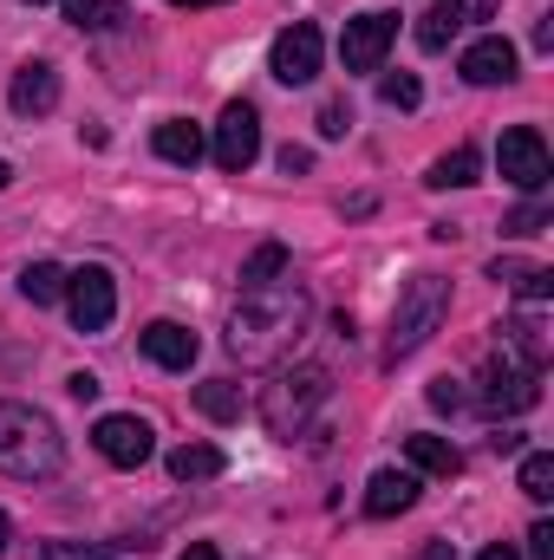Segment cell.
Wrapping results in <instances>:
<instances>
[{
    "instance_id": "17",
    "label": "cell",
    "mask_w": 554,
    "mask_h": 560,
    "mask_svg": "<svg viewBox=\"0 0 554 560\" xmlns=\"http://www.w3.org/2000/svg\"><path fill=\"white\" fill-rule=\"evenodd\" d=\"M489 280H503V287H516L522 300H554V268H535V261H496L489 268Z\"/></svg>"
},
{
    "instance_id": "12",
    "label": "cell",
    "mask_w": 554,
    "mask_h": 560,
    "mask_svg": "<svg viewBox=\"0 0 554 560\" xmlns=\"http://www.w3.org/2000/svg\"><path fill=\"white\" fill-rule=\"evenodd\" d=\"M138 346H143V359L163 365V372H189L196 352H203V339H196L183 319H150V326L138 332Z\"/></svg>"
},
{
    "instance_id": "26",
    "label": "cell",
    "mask_w": 554,
    "mask_h": 560,
    "mask_svg": "<svg viewBox=\"0 0 554 560\" xmlns=\"http://www.w3.org/2000/svg\"><path fill=\"white\" fill-rule=\"evenodd\" d=\"M275 275H287V248H280V242H268V248H255V255H249L242 287H268Z\"/></svg>"
},
{
    "instance_id": "11",
    "label": "cell",
    "mask_w": 554,
    "mask_h": 560,
    "mask_svg": "<svg viewBox=\"0 0 554 560\" xmlns=\"http://www.w3.org/2000/svg\"><path fill=\"white\" fill-rule=\"evenodd\" d=\"M92 443H99V456H105V463L138 469V463H150V450H157V430H150L143 418H131V411H112V418H99Z\"/></svg>"
},
{
    "instance_id": "24",
    "label": "cell",
    "mask_w": 554,
    "mask_h": 560,
    "mask_svg": "<svg viewBox=\"0 0 554 560\" xmlns=\"http://www.w3.org/2000/svg\"><path fill=\"white\" fill-rule=\"evenodd\" d=\"M66 20H72L79 33H105V26H118V20H131V13L112 7V0H66Z\"/></svg>"
},
{
    "instance_id": "14",
    "label": "cell",
    "mask_w": 554,
    "mask_h": 560,
    "mask_svg": "<svg viewBox=\"0 0 554 560\" xmlns=\"http://www.w3.org/2000/svg\"><path fill=\"white\" fill-rule=\"evenodd\" d=\"M522 72V52L503 39V33H489V39H476L470 52H463V79L470 85H509Z\"/></svg>"
},
{
    "instance_id": "20",
    "label": "cell",
    "mask_w": 554,
    "mask_h": 560,
    "mask_svg": "<svg viewBox=\"0 0 554 560\" xmlns=\"http://www.w3.org/2000/svg\"><path fill=\"white\" fill-rule=\"evenodd\" d=\"M476 170H483V156H476L470 143H457L450 156H437V163H430V176H424V183H430V189H470V183H476Z\"/></svg>"
},
{
    "instance_id": "6",
    "label": "cell",
    "mask_w": 554,
    "mask_h": 560,
    "mask_svg": "<svg viewBox=\"0 0 554 560\" xmlns=\"http://www.w3.org/2000/svg\"><path fill=\"white\" fill-rule=\"evenodd\" d=\"M209 156H216V170H229V176H242L255 156H262V118H255V105L249 98H235V105H222V118H216V143H209Z\"/></svg>"
},
{
    "instance_id": "4",
    "label": "cell",
    "mask_w": 554,
    "mask_h": 560,
    "mask_svg": "<svg viewBox=\"0 0 554 560\" xmlns=\"http://www.w3.org/2000/svg\"><path fill=\"white\" fill-rule=\"evenodd\" d=\"M333 398V378H326V365H300V372H280L275 385L262 392V423L275 430V436H300L307 423H313V411Z\"/></svg>"
},
{
    "instance_id": "19",
    "label": "cell",
    "mask_w": 554,
    "mask_h": 560,
    "mask_svg": "<svg viewBox=\"0 0 554 560\" xmlns=\"http://www.w3.org/2000/svg\"><path fill=\"white\" fill-rule=\"evenodd\" d=\"M150 143H157V156H163V163H183V170L203 156V131H196L189 118H170V125H157V138H150Z\"/></svg>"
},
{
    "instance_id": "25",
    "label": "cell",
    "mask_w": 554,
    "mask_h": 560,
    "mask_svg": "<svg viewBox=\"0 0 554 560\" xmlns=\"http://www.w3.org/2000/svg\"><path fill=\"white\" fill-rule=\"evenodd\" d=\"M522 495H529V502H549L554 495V456L549 450H529V456H522Z\"/></svg>"
},
{
    "instance_id": "38",
    "label": "cell",
    "mask_w": 554,
    "mask_h": 560,
    "mask_svg": "<svg viewBox=\"0 0 554 560\" xmlns=\"http://www.w3.org/2000/svg\"><path fill=\"white\" fill-rule=\"evenodd\" d=\"M424 560H450V548H443V541H437V548H424Z\"/></svg>"
},
{
    "instance_id": "10",
    "label": "cell",
    "mask_w": 554,
    "mask_h": 560,
    "mask_svg": "<svg viewBox=\"0 0 554 560\" xmlns=\"http://www.w3.org/2000/svg\"><path fill=\"white\" fill-rule=\"evenodd\" d=\"M66 306H72L79 332H105L112 313H118V287H112L105 268H79V275H66Z\"/></svg>"
},
{
    "instance_id": "30",
    "label": "cell",
    "mask_w": 554,
    "mask_h": 560,
    "mask_svg": "<svg viewBox=\"0 0 554 560\" xmlns=\"http://www.w3.org/2000/svg\"><path fill=\"white\" fill-rule=\"evenodd\" d=\"M346 125H353V112H346V98H333V105H320V138H346Z\"/></svg>"
},
{
    "instance_id": "13",
    "label": "cell",
    "mask_w": 554,
    "mask_h": 560,
    "mask_svg": "<svg viewBox=\"0 0 554 560\" xmlns=\"http://www.w3.org/2000/svg\"><path fill=\"white\" fill-rule=\"evenodd\" d=\"M7 105H13L20 118H46V112L59 105V72H53L46 59H26V66L13 72V85H7Z\"/></svg>"
},
{
    "instance_id": "37",
    "label": "cell",
    "mask_w": 554,
    "mask_h": 560,
    "mask_svg": "<svg viewBox=\"0 0 554 560\" xmlns=\"http://www.w3.org/2000/svg\"><path fill=\"white\" fill-rule=\"evenodd\" d=\"M476 560H522V555H516L509 541H496V548H483V555H476Z\"/></svg>"
},
{
    "instance_id": "7",
    "label": "cell",
    "mask_w": 554,
    "mask_h": 560,
    "mask_svg": "<svg viewBox=\"0 0 554 560\" xmlns=\"http://www.w3.org/2000/svg\"><path fill=\"white\" fill-rule=\"evenodd\" d=\"M496 163H503V176L516 183V189H529V196H542L554 176V156L549 143H542V131L535 125H516V131H503V143H496Z\"/></svg>"
},
{
    "instance_id": "42",
    "label": "cell",
    "mask_w": 554,
    "mask_h": 560,
    "mask_svg": "<svg viewBox=\"0 0 554 560\" xmlns=\"http://www.w3.org/2000/svg\"><path fill=\"white\" fill-rule=\"evenodd\" d=\"M26 7H46V0H26Z\"/></svg>"
},
{
    "instance_id": "40",
    "label": "cell",
    "mask_w": 554,
    "mask_h": 560,
    "mask_svg": "<svg viewBox=\"0 0 554 560\" xmlns=\"http://www.w3.org/2000/svg\"><path fill=\"white\" fill-rule=\"evenodd\" d=\"M7 535H13V528H7V515H0V555H7Z\"/></svg>"
},
{
    "instance_id": "22",
    "label": "cell",
    "mask_w": 554,
    "mask_h": 560,
    "mask_svg": "<svg viewBox=\"0 0 554 560\" xmlns=\"http://www.w3.org/2000/svg\"><path fill=\"white\" fill-rule=\"evenodd\" d=\"M20 293H26L33 306H53V300H66V268H53V261H33V268H20Z\"/></svg>"
},
{
    "instance_id": "18",
    "label": "cell",
    "mask_w": 554,
    "mask_h": 560,
    "mask_svg": "<svg viewBox=\"0 0 554 560\" xmlns=\"http://www.w3.org/2000/svg\"><path fill=\"white\" fill-rule=\"evenodd\" d=\"M405 456H412V469H424V476H457L463 469V456H457L450 436H405Z\"/></svg>"
},
{
    "instance_id": "31",
    "label": "cell",
    "mask_w": 554,
    "mask_h": 560,
    "mask_svg": "<svg viewBox=\"0 0 554 560\" xmlns=\"http://www.w3.org/2000/svg\"><path fill=\"white\" fill-rule=\"evenodd\" d=\"M430 405H437V411H463L470 398H463V385H450V378H437V385H430Z\"/></svg>"
},
{
    "instance_id": "2",
    "label": "cell",
    "mask_w": 554,
    "mask_h": 560,
    "mask_svg": "<svg viewBox=\"0 0 554 560\" xmlns=\"http://www.w3.org/2000/svg\"><path fill=\"white\" fill-rule=\"evenodd\" d=\"M59 463H66L59 423L33 405H0V476L46 482V476H59Z\"/></svg>"
},
{
    "instance_id": "28",
    "label": "cell",
    "mask_w": 554,
    "mask_h": 560,
    "mask_svg": "<svg viewBox=\"0 0 554 560\" xmlns=\"http://www.w3.org/2000/svg\"><path fill=\"white\" fill-rule=\"evenodd\" d=\"M379 98H385V105H399V112H417L424 85H417L412 72H385V79H379Z\"/></svg>"
},
{
    "instance_id": "16",
    "label": "cell",
    "mask_w": 554,
    "mask_h": 560,
    "mask_svg": "<svg viewBox=\"0 0 554 560\" xmlns=\"http://www.w3.org/2000/svg\"><path fill=\"white\" fill-rule=\"evenodd\" d=\"M463 20H470V7H463V0H430V7H424V20H417V46H424V52H443V46L457 39V26H463Z\"/></svg>"
},
{
    "instance_id": "23",
    "label": "cell",
    "mask_w": 554,
    "mask_h": 560,
    "mask_svg": "<svg viewBox=\"0 0 554 560\" xmlns=\"http://www.w3.org/2000/svg\"><path fill=\"white\" fill-rule=\"evenodd\" d=\"M196 411L216 423H235L242 418V392L229 385V378H209V385H196Z\"/></svg>"
},
{
    "instance_id": "36",
    "label": "cell",
    "mask_w": 554,
    "mask_h": 560,
    "mask_svg": "<svg viewBox=\"0 0 554 560\" xmlns=\"http://www.w3.org/2000/svg\"><path fill=\"white\" fill-rule=\"evenodd\" d=\"M176 560H222V555H216L209 541H189V548H183V555H176Z\"/></svg>"
},
{
    "instance_id": "33",
    "label": "cell",
    "mask_w": 554,
    "mask_h": 560,
    "mask_svg": "<svg viewBox=\"0 0 554 560\" xmlns=\"http://www.w3.org/2000/svg\"><path fill=\"white\" fill-rule=\"evenodd\" d=\"M66 392H72V398H79V405H92V398H99V392H105V385H99V378H92V372H72V378H66Z\"/></svg>"
},
{
    "instance_id": "5",
    "label": "cell",
    "mask_w": 554,
    "mask_h": 560,
    "mask_svg": "<svg viewBox=\"0 0 554 560\" xmlns=\"http://www.w3.org/2000/svg\"><path fill=\"white\" fill-rule=\"evenodd\" d=\"M476 405H483L489 418H516V411H535V405H542V372H535V365H522L516 352H503V346H496V359L483 365Z\"/></svg>"
},
{
    "instance_id": "29",
    "label": "cell",
    "mask_w": 554,
    "mask_h": 560,
    "mask_svg": "<svg viewBox=\"0 0 554 560\" xmlns=\"http://www.w3.org/2000/svg\"><path fill=\"white\" fill-rule=\"evenodd\" d=\"M549 222H554V215H549V202H522V209H516V215H509L503 229H509V235H542Z\"/></svg>"
},
{
    "instance_id": "39",
    "label": "cell",
    "mask_w": 554,
    "mask_h": 560,
    "mask_svg": "<svg viewBox=\"0 0 554 560\" xmlns=\"http://www.w3.org/2000/svg\"><path fill=\"white\" fill-rule=\"evenodd\" d=\"M170 7H222V0H170Z\"/></svg>"
},
{
    "instance_id": "3",
    "label": "cell",
    "mask_w": 554,
    "mask_h": 560,
    "mask_svg": "<svg viewBox=\"0 0 554 560\" xmlns=\"http://www.w3.org/2000/svg\"><path fill=\"white\" fill-rule=\"evenodd\" d=\"M443 313H450V280L443 275H412L399 287V306H392V339H385V365H399V359H412L417 346L443 326Z\"/></svg>"
},
{
    "instance_id": "9",
    "label": "cell",
    "mask_w": 554,
    "mask_h": 560,
    "mask_svg": "<svg viewBox=\"0 0 554 560\" xmlns=\"http://www.w3.org/2000/svg\"><path fill=\"white\" fill-rule=\"evenodd\" d=\"M392 39H399V13H359V20H346V39H339L346 72H379L385 52H392Z\"/></svg>"
},
{
    "instance_id": "21",
    "label": "cell",
    "mask_w": 554,
    "mask_h": 560,
    "mask_svg": "<svg viewBox=\"0 0 554 560\" xmlns=\"http://www.w3.org/2000/svg\"><path fill=\"white\" fill-rule=\"evenodd\" d=\"M170 476L176 482H209V476H222V450L216 443H183V450H170Z\"/></svg>"
},
{
    "instance_id": "41",
    "label": "cell",
    "mask_w": 554,
    "mask_h": 560,
    "mask_svg": "<svg viewBox=\"0 0 554 560\" xmlns=\"http://www.w3.org/2000/svg\"><path fill=\"white\" fill-rule=\"evenodd\" d=\"M7 183H13V170H7V163H0V189H7Z\"/></svg>"
},
{
    "instance_id": "1",
    "label": "cell",
    "mask_w": 554,
    "mask_h": 560,
    "mask_svg": "<svg viewBox=\"0 0 554 560\" xmlns=\"http://www.w3.org/2000/svg\"><path fill=\"white\" fill-rule=\"evenodd\" d=\"M307 293L293 280H268V287H242V306L229 319V352L242 365H275L293 352V339L307 332Z\"/></svg>"
},
{
    "instance_id": "35",
    "label": "cell",
    "mask_w": 554,
    "mask_h": 560,
    "mask_svg": "<svg viewBox=\"0 0 554 560\" xmlns=\"http://www.w3.org/2000/svg\"><path fill=\"white\" fill-rule=\"evenodd\" d=\"M535 46H542V52L554 46V13H542V20H535Z\"/></svg>"
},
{
    "instance_id": "34",
    "label": "cell",
    "mask_w": 554,
    "mask_h": 560,
    "mask_svg": "<svg viewBox=\"0 0 554 560\" xmlns=\"http://www.w3.org/2000/svg\"><path fill=\"white\" fill-rule=\"evenodd\" d=\"M280 170H287V176H307V170H313V150H293V143H287V150H280Z\"/></svg>"
},
{
    "instance_id": "32",
    "label": "cell",
    "mask_w": 554,
    "mask_h": 560,
    "mask_svg": "<svg viewBox=\"0 0 554 560\" xmlns=\"http://www.w3.org/2000/svg\"><path fill=\"white\" fill-rule=\"evenodd\" d=\"M529 555L554 560V522H535V528H529Z\"/></svg>"
},
{
    "instance_id": "27",
    "label": "cell",
    "mask_w": 554,
    "mask_h": 560,
    "mask_svg": "<svg viewBox=\"0 0 554 560\" xmlns=\"http://www.w3.org/2000/svg\"><path fill=\"white\" fill-rule=\"evenodd\" d=\"M112 548H125V541H46L39 560H105Z\"/></svg>"
},
{
    "instance_id": "8",
    "label": "cell",
    "mask_w": 554,
    "mask_h": 560,
    "mask_svg": "<svg viewBox=\"0 0 554 560\" xmlns=\"http://www.w3.org/2000/svg\"><path fill=\"white\" fill-rule=\"evenodd\" d=\"M320 26L313 20H293V26H280L275 46H268V72H275L280 85H313L320 79Z\"/></svg>"
},
{
    "instance_id": "15",
    "label": "cell",
    "mask_w": 554,
    "mask_h": 560,
    "mask_svg": "<svg viewBox=\"0 0 554 560\" xmlns=\"http://www.w3.org/2000/svg\"><path fill=\"white\" fill-rule=\"evenodd\" d=\"M412 502H417V476L412 469H379V476L366 482V515H379V522L405 515Z\"/></svg>"
}]
</instances>
